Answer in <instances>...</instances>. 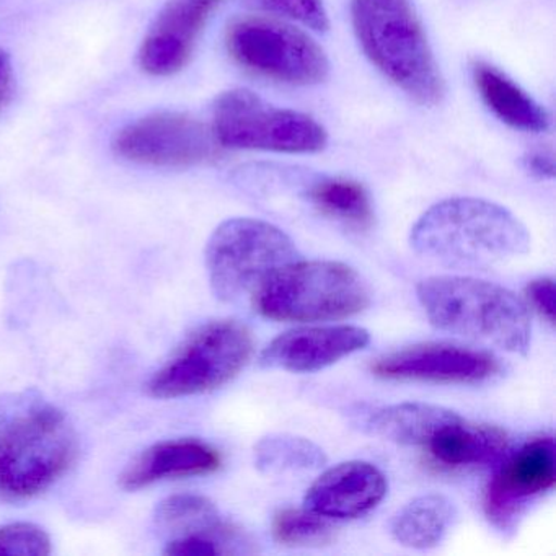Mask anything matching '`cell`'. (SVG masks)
Instances as JSON below:
<instances>
[{
  "instance_id": "obj_19",
  "label": "cell",
  "mask_w": 556,
  "mask_h": 556,
  "mask_svg": "<svg viewBox=\"0 0 556 556\" xmlns=\"http://www.w3.org/2000/svg\"><path fill=\"white\" fill-rule=\"evenodd\" d=\"M471 74L484 105L501 122L523 132H545L549 128V116L545 109L503 71L477 61L471 67Z\"/></svg>"
},
{
  "instance_id": "obj_18",
  "label": "cell",
  "mask_w": 556,
  "mask_h": 556,
  "mask_svg": "<svg viewBox=\"0 0 556 556\" xmlns=\"http://www.w3.org/2000/svg\"><path fill=\"white\" fill-rule=\"evenodd\" d=\"M507 444L509 441L503 429L470 422L458 415L442 426L425 448H428L432 464L460 470L493 464L507 451Z\"/></svg>"
},
{
  "instance_id": "obj_9",
  "label": "cell",
  "mask_w": 556,
  "mask_h": 556,
  "mask_svg": "<svg viewBox=\"0 0 556 556\" xmlns=\"http://www.w3.org/2000/svg\"><path fill=\"white\" fill-rule=\"evenodd\" d=\"M226 47L240 66L276 83L315 86L330 74L317 41L275 18H239L227 28Z\"/></svg>"
},
{
  "instance_id": "obj_15",
  "label": "cell",
  "mask_w": 556,
  "mask_h": 556,
  "mask_svg": "<svg viewBox=\"0 0 556 556\" xmlns=\"http://www.w3.org/2000/svg\"><path fill=\"white\" fill-rule=\"evenodd\" d=\"M387 478L369 462L351 460L328 468L305 494V509L325 519H357L379 506Z\"/></svg>"
},
{
  "instance_id": "obj_12",
  "label": "cell",
  "mask_w": 556,
  "mask_h": 556,
  "mask_svg": "<svg viewBox=\"0 0 556 556\" xmlns=\"http://www.w3.org/2000/svg\"><path fill=\"white\" fill-rule=\"evenodd\" d=\"M374 376L432 383H480L500 374L496 357L448 343H425L379 357Z\"/></svg>"
},
{
  "instance_id": "obj_3",
  "label": "cell",
  "mask_w": 556,
  "mask_h": 556,
  "mask_svg": "<svg viewBox=\"0 0 556 556\" xmlns=\"http://www.w3.org/2000/svg\"><path fill=\"white\" fill-rule=\"evenodd\" d=\"M416 294L439 330L507 353L529 351V307L509 289L467 276H434L419 282Z\"/></svg>"
},
{
  "instance_id": "obj_11",
  "label": "cell",
  "mask_w": 556,
  "mask_h": 556,
  "mask_svg": "<svg viewBox=\"0 0 556 556\" xmlns=\"http://www.w3.org/2000/svg\"><path fill=\"white\" fill-rule=\"evenodd\" d=\"M556 483L555 442L549 435L523 444L510 455L484 491L483 509L496 529L507 532L530 503Z\"/></svg>"
},
{
  "instance_id": "obj_14",
  "label": "cell",
  "mask_w": 556,
  "mask_h": 556,
  "mask_svg": "<svg viewBox=\"0 0 556 556\" xmlns=\"http://www.w3.org/2000/svg\"><path fill=\"white\" fill-rule=\"evenodd\" d=\"M369 331L353 325L299 328L279 334L260 356L262 366L288 372H315L369 344Z\"/></svg>"
},
{
  "instance_id": "obj_10",
  "label": "cell",
  "mask_w": 556,
  "mask_h": 556,
  "mask_svg": "<svg viewBox=\"0 0 556 556\" xmlns=\"http://www.w3.org/2000/svg\"><path fill=\"white\" fill-rule=\"evenodd\" d=\"M219 142L203 123L187 113L157 112L119 129L113 151L128 162L181 168L206 164L219 155Z\"/></svg>"
},
{
  "instance_id": "obj_29",
  "label": "cell",
  "mask_w": 556,
  "mask_h": 556,
  "mask_svg": "<svg viewBox=\"0 0 556 556\" xmlns=\"http://www.w3.org/2000/svg\"><path fill=\"white\" fill-rule=\"evenodd\" d=\"M523 167L529 174L539 178L555 177V161H553L552 152L533 151L523 157Z\"/></svg>"
},
{
  "instance_id": "obj_5",
  "label": "cell",
  "mask_w": 556,
  "mask_h": 556,
  "mask_svg": "<svg viewBox=\"0 0 556 556\" xmlns=\"http://www.w3.org/2000/svg\"><path fill=\"white\" fill-rule=\"evenodd\" d=\"M77 438L63 412L40 406L15 419L0 438V496L30 500L73 467Z\"/></svg>"
},
{
  "instance_id": "obj_21",
  "label": "cell",
  "mask_w": 556,
  "mask_h": 556,
  "mask_svg": "<svg viewBox=\"0 0 556 556\" xmlns=\"http://www.w3.org/2000/svg\"><path fill=\"white\" fill-rule=\"evenodd\" d=\"M454 519L455 506L448 497L422 494L393 516L390 532L400 545L408 548H434L447 535Z\"/></svg>"
},
{
  "instance_id": "obj_2",
  "label": "cell",
  "mask_w": 556,
  "mask_h": 556,
  "mask_svg": "<svg viewBox=\"0 0 556 556\" xmlns=\"http://www.w3.org/2000/svg\"><path fill=\"white\" fill-rule=\"evenodd\" d=\"M354 34L370 63L421 105H438L445 84L409 0H353Z\"/></svg>"
},
{
  "instance_id": "obj_7",
  "label": "cell",
  "mask_w": 556,
  "mask_h": 556,
  "mask_svg": "<svg viewBox=\"0 0 556 556\" xmlns=\"http://www.w3.org/2000/svg\"><path fill=\"white\" fill-rule=\"evenodd\" d=\"M253 353L252 331L237 320L198 328L149 379L148 393L170 400L213 392L239 376Z\"/></svg>"
},
{
  "instance_id": "obj_6",
  "label": "cell",
  "mask_w": 556,
  "mask_h": 556,
  "mask_svg": "<svg viewBox=\"0 0 556 556\" xmlns=\"http://www.w3.org/2000/svg\"><path fill=\"white\" fill-rule=\"evenodd\" d=\"M298 249L273 224L237 217L220 224L206 247L210 285L217 299L236 302L256 292L279 269L298 262Z\"/></svg>"
},
{
  "instance_id": "obj_30",
  "label": "cell",
  "mask_w": 556,
  "mask_h": 556,
  "mask_svg": "<svg viewBox=\"0 0 556 556\" xmlns=\"http://www.w3.org/2000/svg\"><path fill=\"white\" fill-rule=\"evenodd\" d=\"M14 74H12V63L9 54L0 48V106L8 102L11 97L12 86H14Z\"/></svg>"
},
{
  "instance_id": "obj_22",
  "label": "cell",
  "mask_w": 556,
  "mask_h": 556,
  "mask_svg": "<svg viewBox=\"0 0 556 556\" xmlns=\"http://www.w3.org/2000/svg\"><path fill=\"white\" fill-rule=\"evenodd\" d=\"M308 200L324 216L351 229L366 230L372 226V201L359 181L324 178L308 190Z\"/></svg>"
},
{
  "instance_id": "obj_1",
  "label": "cell",
  "mask_w": 556,
  "mask_h": 556,
  "mask_svg": "<svg viewBox=\"0 0 556 556\" xmlns=\"http://www.w3.org/2000/svg\"><path fill=\"white\" fill-rule=\"evenodd\" d=\"M418 255L462 269H486L527 255V227L506 207L478 198H451L429 207L412 229Z\"/></svg>"
},
{
  "instance_id": "obj_13",
  "label": "cell",
  "mask_w": 556,
  "mask_h": 556,
  "mask_svg": "<svg viewBox=\"0 0 556 556\" xmlns=\"http://www.w3.org/2000/svg\"><path fill=\"white\" fill-rule=\"evenodd\" d=\"M219 0H168L142 41L139 64L155 77L180 73Z\"/></svg>"
},
{
  "instance_id": "obj_23",
  "label": "cell",
  "mask_w": 556,
  "mask_h": 556,
  "mask_svg": "<svg viewBox=\"0 0 556 556\" xmlns=\"http://www.w3.org/2000/svg\"><path fill=\"white\" fill-rule=\"evenodd\" d=\"M255 465L263 473H291L317 470L327 464L324 448L315 442L292 434H269L253 448Z\"/></svg>"
},
{
  "instance_id": "obj_16",
  "label": "cell",
  "mask_w": 556,
  "mask_h": 556,
  "mask_svg": "<svg viewBox=\"0 0 556 556\" xmlns=\"http://www.w3.org/2000/svg\"><path fill=\"white\" fill-rule=\"evenodd\" d=\"M223 465L219 451L200 439H172L146 448L126 467L119 484L138 491L151 484L214 473Z\"/></svg>"
},
{
  "instance_id": "obj_25",
  "label": "cell",
  "mask_w": 556,
  "mask_h": 556,
  "mask_svg": "<svg viewBox=\"0 0 556 556\" xmlns=\"http://www.w3.org/2000/svg\"><path fill=\"white\" fill-rule=\"evenodd\" d=\"M51 553V539L35 523L17 522L0 527V555L47 556Z\"/></svg>"
},
{
  "instance_id": "obj_20",
  "label": "cell",
  "mask_w": 556,
  "mask_h": 556,
  "mask_svg": "<svg viewBox=\"0 0 556 556\" xmlns=\"http://www.w3.org/2000/svg\"><path fill=\"white\" fill-rule=\"evenodd\" d=\"M457 413L431 403L406 402L372 409L364 419V429L400 445L425 447L442 426Z\"/></svg>"
},
{
  "instance_id": "obj_24",
  "label": "cell",
  "mask_w": 556,
  "mask_h": 556,
  "mask_svg": "<svg viewBox=\"0 0 556 556\" xmlns=\"http://www.w3.org/2000/svg\"><path fill=\"white\" fill-rule=\"evenodd\" d=\"M273 535L281 545L318 546L333 539V527L312 510L285 509L273 520Z\"/></svg>"
},
{
  "instance_id": "obj_8",
  "label": "cell",
  "mask_w": 556,
  "mask_h": 556,
  "mask_svg": "<svg viewBox=\"0 0 556 556\" xmlns=\"http://www.w3.org/2000/svg\"><path fill=\"white\" fill-rule=\"evenodd\" d=\"M213 132L224 148L312 154L328 135L312 116L269 105L250 90H230L214 103Z\"/></svg>"
},
{
  "instance_id": "obj_17",
  "label": "cell",
  "mask_w": 556,
  "mask_h": 556,
  "mask_svg": "<svg viewBox=\"0 0 556 556\" xmlns=\"http://www.w3.org/2000/svg\"><path fill=\"white\" fill-rule=\"evenodd\" d=\"M155 527L165 539H201L216 542L224 553L239 552L242 535L220 516L213 501L200 494H175L155 509Z\"/></svg>"
},
{
  "instance_id": "obj_26",
  "label": "cell",
  "mask_w": 556,
  "mask_h": 556,
  "mask_svg": "<svg viewBox=\"0 0 556 556\" xmlns=\"http://www.w3.org/2000/svg\"><path fill=\"white\" fill-rule=\"evenodd\" d=\"M255 2L266 11L307 25L312 30L327 31L330 27L324 0H255Z\"/></svg>"
},
{
  "instance_id": "obj_28",
  "label": "cell",
  "mask_w": 556,
  "mask_h": 556,
  "mask_svg": "<svg viewBox=\"0 0 556 556\" xmlns=\"http://www.w3.org/2000/svg\"><path fill=\"white\" fill-rule=\"evenodd\" d=\"M165 555L168 556H217L226 555L223 546L211 540L177 539L165 542Z\"/></svg>"
},
{
  "instance_id": "obj_4",
  "label": "cell",
  "mask_w": 556,
  "mask_h": 556,
  "mask_svg": "<svg viewBox=\"0 0 556 556\" xmlns=\"http://www.w3.org/2000/svg\"><path fill=\"white\" fill-rule=\"evenodd\" d=\"M359 273L340 262H294L271 276L255 292V311L269 320H340L369 305Z\"/></svg>"
},
{
  "instance_id": "obj_27",
  "label": "cell",
  "mask_w": 556,
  "mask_h": 556,
  "mask_svg": "<svg viewBox=\"0 0 556 556\" xmlns=\"http://www.w3.org/2000/svg\"><path fill=\"white\" fill-rule=\"evenodd\" d=\"M526 298L530 307L545 318L549 325H555V282L552 278L533 279L527 285Z\"/></svg>"
}]
</instances>
